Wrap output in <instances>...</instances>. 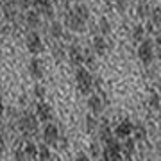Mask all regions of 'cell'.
Listing matches in <instances>:
<instances>
[{
	"instance_id": "6da1fadb",
	"label": "cell",
	"mask_w": 161,
	"mask_h": 161,
	"mask_svg": "<svg viewBox=\"0 0 161 161\" xmlns=\"http://www.w3.org/2000/svg\"><path fill=\"white\" fill-rule=\"evenodd\" d=\"M75 80H77V86H79V92L84 93V95H90L93 90V77L92 74L88 72V68L84 66H79L77 72H75Z\"/></svg>"
},
{
	"instance_id": "7a4b0ae2",
	"label": "cell",
	"mask_w": 161,
	"mask_h": 161,
	"mask_svg": "<svg viewBox=\"0 0 161 161\" xmlns=\"http://www.w3.org/2000/svg\"><path fill=\"white\" fill-rule=\"evenodd\" d=\"M38 115H32V113H23L18 118V127L23 134H34L38 131Z\"/></svg>"
},
{
	"instance_id": "3957f363",
	"label": "cell",
	"mask_w": 161,
	"mask_h": 161,
	"mask_svg": "<svg viewBox=\"0 0 161 161\" xmlns=\"http://www.w3.org/2000/svg\"><path fill=\"white\" fill-rule=\"evenodd\" d=\"M102 159L104 161H122V143L111 138L106 143V149L102 150Z\"/></svg>"
},
{
	"instance_id": "277c9868",
	"label": "cell",
	"mask_w": 161,
	"mask_h": 161,
	"mask_svg": "<svg viewBox=\"0 0 161 161\" xmlns=\"http://www.w3.org/2000/svg\"><path fill=\"white\" fill-rule=\"evenodd\" d=\"M138 58L142 59V63L149 64L154 59V45L150 40H143L138 47Z\"/></svg>"
},
{
	"instance_id": "5b68a950",
	"label": "cell",
	"mask_w": 161,
	"mask_h": 161,
	"mask_svg": "<svg viewBox=\"0 0 161 161\" xmlns=\"http://www.w3.org/2000/svg\"><path fill=\"white\" fill-rule=\"evenodd\" d=\"M64 25L70 31H74V32H82L84 27H86V20H82L80 16H77L74 11H70L66 14V18H64Z\"/></svg>"
},
{
	"instance_id": "8992f818",
	"label": "cell",
	"mask_w": 161,
	"mask_h": 161,
	"mask_svg": "<svg viewBox=\"0 0 161 161\" xmlns=\"http://www.w3.org/2000/svg\"><path fill=\"white\" fill-rule=\"evenodd\" d=\"M43 140H45L47 145H58L59 143V129L54 124H48L47 122L45 129H43Z\"/></svg>"
},
{
	"instance_id": "52a82bcc",
	"label": "cell",
	"mask_w": 161,
	"mask_h": 161,
	"mask_svg": "<svg viewBox=\"0 0 161 161\" xmlns=\"http://www.w3.org/2000/svg\"><path fill=\"white\" fill-rule=\"evenodd\" d=\"M25 43H27V48H29V52H32V54H38V52L43 48V43H41V38L38 32H34V31H31L29 34H27V40H25Z\"/></svg>"
},
{
	"instance_id": "ba28073f",
	"label": "cell",
	"mask_w": 161,
	"mask_h": 161,
	"mask_svg": "<svg viewBox=\"0 0 161 161\" xmlns=\"http://www.w3.org/2000/svg\"><path fill=\"white\" fill-rule=\"evenodd\" d=\"M36 115H38V118H40L41 122H48L52 118V109L50 106L47 102H38V106H36Z\"/></svg>"
},
{
	"instance_id": "9c48e42d",
	"label": "cell",
	"mask_w": 161,
	"mask_h": 161,
	"mask_svg": "<svg viewBox=\"0 0 161 161\" xmlns=\"http://www.w3.org/2000/svg\"><path fill=\"white\" fill-rule=\"evenodd\" d=\"M68 58H70V63L75 64V66H79L82 61H84V54H82V50H80L77 45H72L68 50Z\"/></svg>"
},
{
	"instance_id": "30bf717a",
	"label": "cell",
	"mask_w": 161,
	"mask_h": 161,
	"mask_svg": "<svg viewBox=\"0 0 161 161\" xmlns=\"http://www.w3.org/2000/svg\"><path fill=\"white\" fill-rule=\"evenodd\" d=\"M88 108L93 111V113H102L104 111V100L102 97H98V95H90V98H88Z\"/></svg>"
},
{
	"instance_id": "8fae6325",
	"label": "cell",
	"mask_w": 161,
	"mask_h": 161,
	"mask_svg": "<svg viewBox=\"0 0 161 161\" xmlns=\"http://www.w3.org/2000/svg\"><path fill=\"white\" fill-rule=\"evenodd\" d=\"M132 131H134L132 124L129 120H124V122H120V124L116 125V131L115 132H116V136H118V138H127Z\"/></svg>"
},
{
	"instance_id": "7c38bea8",
	"label": "cell",
	"mask_w": 161,
	"mask_h": 161,
	"mask_svg": "<svg viewBox=\"0 0 161 161\" xmlns=\"http://www.w3.org/2000/svg\"><path fill=\"white\" fill-rule=\"evenodd\" d=\"M25 23L29 29H36L40 25V13H34V11H29L25 14Z\"/></svg>"
},
{
	"instance_id": "4fadbf2b",
	"label": "cell",
	"mask_w": 161,
	"mask_h": 161,
	"mask_svg": "<svg viewBox=\"0 0 161 161\" xmlns=\"http://www.w3.org/2000/svg\"><path fill=\"white\" fill-rule=\"evenodd\" d=\"M106 48H108V43H106V40H104L102 36H95V38H93V50L102 56L104 52H106Z\"/></svg>"
},
{
	"instance_id": "5bb4252c",
	"label": "cell",
	"mask_w": 161,
	"mask_h": 161,
	"mask_svg": "<svg viewBox=\"0 0 161 161\" xmlns=\"http://www.w3.org/2000/svg\"><path fill=\"white\" fill-rule=\"evenodd\" d=\"M29 72L31 75L34 77V79H40L41 77V63L38 61V59H31V63H29Z\"/></svg>"
},
{
	"instance_id": "9a60e30c",
	"label": "cell",
	"mask_w": 161,
	"mask_h": 161,
	"mask_svg": "<svg viewBox=\"0 0 161 161\" xmlns=\"http://www.w3.org/2000/svg\"><path fill=\"white\" fill-rule=\"evenodd\" d=\"M25 152H27V156H29L31 159H36L40 156V147H36L34 142H27L25 143Z\"/></svg>"
},
{
	"instance_id": "2e32d148",
	"label": "cell",
	"mask_w": 161,
	"mask_h": 161,
	"mask_svg": "<svg viewBox=\"0 0 161 161\" xmlns=\"http://www.w3.org/2000/svg\"><path fill=\"white\" fill-rule=\"evenodd\" d=\"M50 36L56 38V40H59V38L63 36V25H61L59 22H52L50 23Z\"/></svg>"
},
{
	"instance_id": "e0dca14e",
	"label": "cell",
	"mask_w": 161,
	"mask_h": 161,
	"mask_svg": "<svg viewBox=\"0 0 161 161\" xmlns=\"http://www.w3.org/2000/svg\"><path fill=\"white\" fill-rule=\"evenodd\" d=\"M74 13L77 14V16H80L82 20H88V16H90V9H88L84 4H79V6L74 7Z\"/></svg>"
},
{
	"instance_id": "ac0fdd59",
	"label": "cell",
	"mask_w": 161,
	"mask_h": 161,
	"mask_svg": "<svg viewBox=\"0 0 161 161\" xmlns=\"http://www.w3.org/2000/svg\"><path fill=\"white\" fill-rule=\"evenodd\" d=\"M40 161H52V156H50V150H48V145H40Z\"/></svg>"
},
{
	"instance_id": "d6986e66",
	"label": "cell",
	"mask_w": 161,
	"mask_h": 161,
	"mask_svg": "<svg viewBox=\"0 0 161 161\" xmlns=\"http://www.w3.org/2000/svg\"><path fill=\"white\" fill-rule=\"evenodd\" d=\"M86 129H88V132H93V131H97V129H98L97 120H95L92 115H88V116H86Z\"/></svg>"
},
{
	"instance_id": "ffe728a7",
	"label": "cell",
	"mask_w": 161,
	"mask_h": 161,
	"mask_svg": "<svg viewBox=\"0 0 161 161\" xmlns=\"http://www.w3.org/2000/svg\"><path fill=\"white\" fill-rule=\"evenodd\" d=\"M100 140H102L104 143H108V142L111 140V131H109V127L108 125L100 127Z\"/></svg>"
},
{
	"instance_id": "44dd1931",
	"label": "cell",
	"mask_w": 161,
	"mask_h": 161,
	"mask_svg": "<svg viewBox=\"0 0 161 161\" xmlns=\"http://www.w3.org/2000/svg\"><path fill=\"white\" fill-rule=\"evenodd\" d=\"M14 158H16V161H32L29 156H27L25 149H16V152H14Z\"/></svg>"
},
{
	"instance_id": "7402d4cb",
	"label": "cell",
	"mask_w": 161,
	"mask_h": 161,
	"mask_svg": "<svg viewBox=\"0 0 161 161\" xmlns=\"http://www.w3.org/2000/svg\"><path fill=\"white\" fill-rule=\"evenodd\" d=\"M142 38H143V27H142V25H136V27L132 29V40L142 41Z\"/></svg>"
},
{
	"instance_id": "603a6c76",
	"label": "cell",
	"mask_w": 161,
	"mask_h": 161,
	"mask_svg": "<svg viewBox=\"0 0 161 161\" xmlns=\"http://www.w3.org/2000/svg\"><path fill=\"white\" fill-rule=\"evenodd\" d=\"M98 29H100V32H102V34H108V32H109V29H111L109 22H108L106 18H102V20L98 22Z\"/></svg>"
},
{
	"instance_id": "cb8c5ba5",
	"label": "cell",
	"mask_w": 161,
	"mask_h": 161,
	"mask_svg": "<svg viewBox=\"0 0 161 161\" xmlns=\"http://www.w3.org/2000/svg\"><path fill=\"white\" fill-rule=\"evenodd\" d=\"M149 104L152 106V108H159V97H158V93L152 92L149 97Z\"/></svg>"
},
{
	"instance_id": "d4e9b609",
	"label": "cell",
	"mask_w": 161,
	"mask_h": 161,
	"mask_svg": "<svg viewBox=\"0 0 161 161\" xmlns=\"http://www.w3.org/2000/svg\"><path fill=\"white\" fill-rule=\"evenodd\" d=\"M152 22H154L156 25H161V11L159 9H156V11L152 13Z\"/></svg>"
},
{
	"instance_id": "484cf974",
	"label": "cell",
	"mask_w": 161,
	"mask_h": 161,
	"mask_svg": "<svg viewBox=\"0 0 161 161\" xmlns=\"http://www.w3.org/2000/svg\"><path fill=\"white\" fill-rule=\"evenodd\" d=\"M31 4H32L31 0H18V7H20V9H29Z\"/></svg>"
},
{
	"instance_id": "4316f807",
	"label": "cell",
	"mask_w": 161,
	"mask_h": 161,
	"mask_svg": "<svg viewBox=\"0 0 161 161\" xmlns=\"http://www.w3.org/2000/svg\"><path fill=\"white\" fill-rule=\"evenodd\" d=\"M132 143H134V142H131V140H127L125 143H124V149L127 150V154H131L132 149H134V145H132Z\"/></svg>"
},
{
	"instance_id": "83f0119b",
	"label": "cell",
	"mask_w": 161,
	"mask_h": 161,
	"mask_svg": "<svg viewBox=\"0 0 161 161\" xmlns=\"http://www.w3.org/2000/svg\"><path fill=\"white\" fill-rule=\"evenodd\" d=\"M92 156L93 158H98L100 156V149H98L97 145H92Z\"/></svg>"
},
{
	"instance_id": "f1b7e54d",
	"label": "cell",
	"mask_w": 161,
	"mask_h": 161,
	"mask_svg": "<svg viewBox=\"0 0 161 161\" xmlns=\"http://www.w3.org/2000/svg\"><path fill=\"white\" fill-rule=\"evenodd\" d=\"M75 161H90V158H88L86 154H82V152H80V154H77V158H75Z\"/></svg>"
},
{
	"instance_id": "f546056e",
	"label": "cell",
	"mask_w": 161,
	"mask_h": 161,
	"mask_svg": "<svg viewBox=\"0 0 161 161\" xmlns=\"http://www.w3.org/2000/svg\"><path fill=\"white\" fill-rule=\"evenodd\" d=\"M66 138H59V149H66Z\"/></svg>"
}]
</instances>
